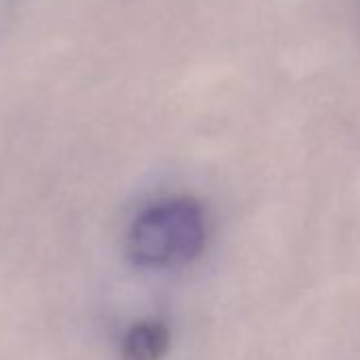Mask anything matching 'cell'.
I'll return each mask as SVG.
<instances>
[{"label":"cell","mask_w":360,"mask_h":360,"mask_svg":"<svg viewBox=\"0 0 360 360\" xmlns=\"http://www.w3.org/2000/svg\"><path fill=\"white\" fill-rule=\"evenodd\" d=\"M206 242L202 208L174 200L146 210L131 227L129 252L142 267H174L193 261Z\"/></svg>","instance_id":"cell-1"},{"label":"cell","mask_w":360,"mask_h":360,"mask_svg":"<svg viewBox=\"0 0 360 360\" xmlns=\"http://www.w3.org/2000/svg\"><path fill=\"white\" fill-rule=\"evenodd\" d=\"M169 352V328L159 320L134 324L123 339V360H163Z\"/></svg>","instance_id":"cell-2"}]
</instances>
